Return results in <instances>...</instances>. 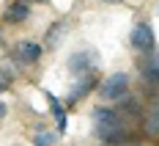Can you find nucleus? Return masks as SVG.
<instances>
[{
    "mask_svg": "<svg viewBox=\"0 0 159 146\" xmlns=\"http://www.w3.org/2000/svg\"><path fill=\"white\" fill-rule=\"evenodd\" d=\"M93 85H96V80H93V72H91V75H82L80 80H74V88L69 91V105L80 102V99L85 97V94H88V91H91Z\"/></svg>",
    "mask_w": 159,
    "mask_h": 146,
    "instance_id": "423d86ee",
    "label": "nucleus"
},
{
    "mask_svg": "<svg viewBox=\"0 0 159 146\" xmlns=\"http://www.w3.org/2000/svg\"><path fill=\"white\" fill-rule=\"evenodd\" d=\"M8 83H11V80H8V75H6V72H0V91H3Z\"/></svg>",
    "mask_w": 159,
    "mask_h": 146,
    "instance_id": "2eb2a0df",
    "label": "nucleus"
},
{
    "mask_svg": "<svg viewBox=\"0 0 159 146\" xmlns=\"http://www.w3.org/2000/svg\"><path fill=\"white\" fill-rule=\"evenodd\" d=\"M99 94H102V99H107V102L124 99L129 94V77L124 75V72H115V75H110V77H104L102 85H99Z\"/></svg>",
    "mask_w": 159,
    "mask_h": 146,
    "instance_id": "f257e3e1",
    "label": "nucleus"
},
{
    "mask_svg": "<svg viewBox=\"0 0 159 146\" xmlns=\"http://www.w3.org/2000/svg\"><path fill=\"white\" fill-rule=\"evenodd\" d=\"M132 47L137 52H151L157 47V39H154V31H151L148 22H137L132 28Z\"/></svg>",
    "mask_w": 159,
    "mask_h": 146,
    "instance_id": "7ed1b4c3",
    "label": "nucleus"
},
{
    "mask_svg": "<svg viewBox=\"0 0 159 146\" xmlns=\"http://www.w3.org/2000/svg\"><path fill=\"white\" fill-rule=\"evenodd\" d=\"M96 66H99V61H96V52H91V50H82L77 55H71V61H69V69L74 75H80V77L96 72Z\"/></svg>",
    "mask_w": 159,
    "mask_h": 146,
    "instance_id": "20e7f679",
    "label": "nucleus"
},
{
    "mask_svg": "<svg viewBox=\"0 0 159 146\" xmlns=\"http://www.w3.org/2000/svg\"><path fill=\"white\" fill-rule=\"evenodd\" d=\"M93 132H96V138H99L102 144H121V141H129V130L121 124V119L107 121V124H96Z\"/></svg>",
    "mask_w": 159,
    "mask_h": 146,
    "instance_id": "f03ea898",
    "label": "nucleus"
},
{
    "mask_svg": "<svg viewBox=\"0 0 159 146\" xmlns=\"http://www.w3.org/2000/svg\"><path fill=\"white\" fill-rule=\"evenodd\" d=\"M107 3H115V0H107Z\"/></svg>",
    "mask_w": 159,
    "mask_h": 146,
    "instance_id": "6ab92c4d",
    "label": "nucleus"
},
{
    "mask_svg": "<svg viewBox=\"0 0 159 146\" xmlns=\"http://www.w3.org/2000/svg\"><path fill=\"white\" fill-rule=\"evenodd\" d=\"M143 80L151 88H159V55H151L143 64Z\"/></svg>",
    "mask_w": 159,
    "mask_h": 146,
    "instance_id": "6e6552de",
    "label": "nucleus"
},
{
    "mask_svg": "<svg viewBox=\"0 0 159 146\" xmlns=\"http://www.w3.org/2000/svg\"><path fill=\"white\" fill-rule=\"evenodd\" d=\"M145 132L154 135V138H159V105L151 108V113L145 116Z\"/></svg>",
    "mask_w": 159,
    "mask_h": 146,
    "instance_id": "f8f14e48",
    "label": "nucleus"
},
{
    "mask_svg": "<svg viewBox=\"0 0 159 146\" xmlns=\"http://www.w3.org/2000/svg\"><path fill=\"white\" fill-rule=\"evenodd\" d=\"M3 116H6V102L0 99V119H3Z\"/></svg>",
    "mask_w": 159,
    "mask_h": 146,
    "instance_id": "f3484780",
    "label": "nucleus"
},
{
    "mask_svg": "<svg viewBox=\"0 0 159 146\" xmlns=\"http://www.w3.org/2000/svg\"><path fill=\"white\" fill-rule=\"evenodd\" d=\"M66 31V19H61V22H55V25H49V31H47V44L49 47H58L61 44V33Z\"/></svg>",
    "mask_w": 159,
    "mask_h": 146,
    "instance_id": "9d476101",
    "label": "nucleus"
},
{
    "mask_svg": "<svg viewBox=\"0 0 159 146\" xmlns=\"http://www.w3.org/2000/svg\"><path fill=\"white\" fill-rule=\"evenodd\" d=\"M121 108H124V110H129V113H137V110H140V108L134 105V99H129V97L121 99Z\"/></svg>",
    "mask_w": 159,
    "mask_h": 146,
    "instance_id": "4468645a",
    "label": "nucleus"
},
{
    "mask_svg": "<svg viewBox=\"0 0 159 146\" xmlns=\"http://www.w3.org/2000/svg\"><path fill=\"white\" fill-rule=\"evenodd\" d=\"M47 102H49V110H52V116H55V121H58V130L63 132L66 130V113H63V108H61V102H58V97L47 94Z\"/></svg>",
    "mask_w": 159,
    "mask_h": 146,
    "instance_id": "1a4fd4ad",
    "label": "nucleus"
},
{
    "mask_svg": "<svg viewBox=\"0 0 159 146\" xmlns=\"http://www.w3.org/2000/svg\"><path fill=\"white\" fill-rule=\"evenodd\" d=\"M6 22H25L28 17H30V3H22V0H16V3H11L8 8H6Z\"/></svg>",
    "mask_w": 159,
    "mask_h": 146,
    "instance_id": "0eeeda50",
    "label": "nucleus"
},
{
    "mask_svg": "<svg viewBox=\"0 0 159 146\" xmlns=\"http://www.w3.org/2000/svg\"><path fill=\"white\" fill-rule=\"evenodd\" d=\"M104 146H137V144H132V141H121V144H104Z\"/></svg>",
    "mask_w": 159,
    "mask_h": 146,
    "instance_id": "dca6fc26",
    "label": "nucleus"
},
{
    "mask_svg": "<svg viewBox=\"0 0 159 146\" xmlns=\"http://www.w3.org/2000/svg\"><path fill=\"white\" fill-rule=\"evenodd\" d=\"M55 141H58V132H39V135L33 138L36 146H52Z\"/></svg>",
    "mask_w": 159,
    "mask_h": 146,
    "instance_id": "ddd939ff",
    "label": "nucleus"
},
{
    "mask_svg": "<svg viewBox=\"0 0 159 146\" xmlns=\"http://www.w3.org/2000/svg\"><path fill=\"white\" fill-rule=\"evenodd\" d=\"M22 3H47V0H22Z\"/></svg>",
    "mask_w": 159,
    "mask_h": 146,
    "instance_id": "a211bd4d",
    "label": "nucleus"
},
{
    "mask_svg": "<svg viewBox=\"0 0 159 146\" xmlns=\"http://www.w3.org/2000/svg\"><path fill=\"white\" fill-rule=\"evenodd\" d=\"M91 119H93V124H107V121H115L118 116H115V110H110V108H93V110H91Z\"/></svg>",
    "mask_w": 159,
    "mask_h": 146,
    "instance_id": "9b49d317",
    "label": "nucleus"
},
{
    "mask_svg": "<svg viewBox=\"0 0 159 146\" xmlns=\"http://www.w3.org/2000/svg\"><path fill=\"white\" fill-rule=\"evenodd\" d=\"M14 58L19 64H36V61L41 58V47H39L36 41L22 39V41H16V47H14Z\"/></svg>",
    "mask_w": 159,
    "mask_h": 146,
    "instance_id": "39448f33",
    "label": "nucleus"
}]
</instances>
